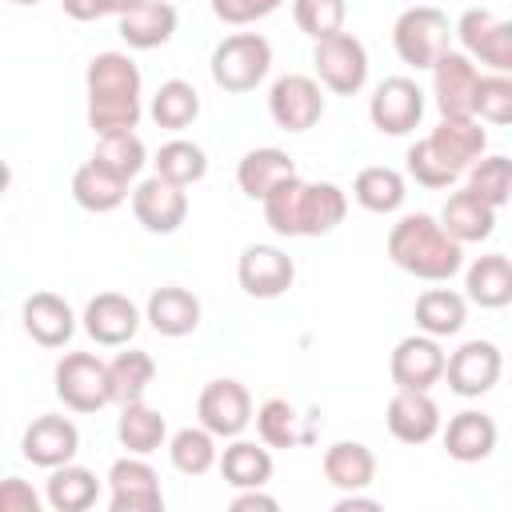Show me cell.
I'll use <instances>...</instances> for the list:
<instances>
[{
    "label": "cell",
    "mask_w": 512,
    "mask_h": 512,
    "mask_svg": "<svg viewBox=\"0 0 512 512\" xmlns=\"http://www.w3.org/2000/svg\"><path fill=\"white\" fill-rule=\"evenodd\" d=\"M208 4H212V16L224 24H256L272 16L284 0H208Z\"/></svg>",
    "instance_id": "48"
},
{
    "label": "cell",
    "mask_w": 512,
    "mask_h": 512,
    "mask_svg": "<svg viewBox=\"0 0 512 512\" xmlns=\"http://www.w3.org/2000/svg\"><path fill=\"white\" fill-rule=\"evenodd\" d=\"M352 508H380V500L376 496H360V492H344L336 500V512H352Z\"/></svg>",
    "instance_id": "52"
},
{
    "label": "cell",
    "mask_w": 512,
    "mask_h": 512,
    "mask_svg": "<svg viewBox=\"0 0 512 512\" xmlns=\"http://www.w3.org/2000/svg\"><path fill=\"white\" fill-rule=\"evenodd\" d=\"M252 420H256V432H260V444H268V448H296V444H300L296 408H292L284 396L264 400Z\"/></svg>",
    "instance_id": "44"
},
{
    "label": "cell",
    "mask_w": 512,
    "mask_h": 512,
    "mask_svg": "<svg viewBox=\"0 0 512 512\" xmlns=\"http://www.w3.org/2000/svg\"><path fill=\"white\" fill-rule=\"evenodd\" d=\"M412 316H416V328H420L424 336L444 340V336H456V332L464 328V320H468V300H464L460 292H452V288H428V292L416 296Z\"/></svg>",
    "instance_id": "31"
},
{
    "label": "cell",
    "mask_w": 512,
    "mask_h": 512,
    "mask_svg": "<svg viewBox=\"0 0 512 512\" xmlns=\"http://www.w3.org/2000/svg\"><path fill=\"white\" fill-rule=\"evenodd\" d=\"M12 4H24V8H32V4H40V0H12Z\"/></svg>",
    "instance_id": "55"
},
{
    "label": "cell",
    "mask_w": 512,
    "mask_h": 512,
    "mask_svg": "<svg viewBox=\"0 0 512 512\" xmlns=\"http://www.w3.org/2000/svg\"><path fill=\"white\" fill-rule=\"evenodd\" d=\"M448 40H452V24L432 4L404 8L396 16V24H392V48L412 68H432L448 52Z\"/></svg>",
    "instance_id": "3"
},
{
    "label": "cell",
    "mask_w": 512,
    "mask_h": 512,
    "mask_svg": "<svg viewBox=\"0 0 512 512\" xmlns=\"http://www.w3.org/2000/svg\"><path fill=\"white\" fill-rule=\"evenodd\" d=\"M424 140L436 152V160L444 168H452L456 176H464L488 148V132L480 128L476 116H440V124Z\"/></svg>",
    "instance_id": "13"
},
{
    "label": "cell",
    "mask_w": 512,
    "mask_h": 512,
    "mask_svg": "<svg viewBox=\"0 0 512 512\" xmlns=\"http://www.w3.org/2000/svg\"><path fill=\"white\" fill-rule=\"evenodd\" d=\"M216 464L228 488H264L272 480V452L268 444H256V440L232 436V444L216 456Z\"/></svg>",
    "instance_id": "28"
},
{
    "label": "cell",
    "mask_w": 512,
    "mask_h": 512,
    "mask_svg": "<svg viewBox=\"0 0 512 512\" xmlns=\"http://www.w3.org/2000/svg\"><path fill=\"white\" fill-rule=\"evenodd\" d=\"M156 176H164V180H172V184H180V188H188V184H200L204 180V172H208V156H204V148L200 144H192V140H168V144H160V152H156Z\"/></svg>",
    "instance_id": "39"
},
{
    "label": "cell",
    "mask_w": 512,
    "mask_h": 512,
    "mask_svg": "<svg viewBox=\"0 0 512 512\" xmlns=\"http://www.w3.org/2000/svg\"><path fill=\"white\" fill-rule=\"evenodd\" d=\"M88 96H140L144 76L128 52H100L84 68Z\"/></svg>",
    "instance_id": "29"
},
{
    "label": "cell",
    "mask_w": 512,
    "mask_h": 512,
    "mask_svg": "<svg viewBox=\"0 0 512 512\" xmlns=\"http://www.w3.org/2000/svg\"><path fill=\"white\" fill-rule=\"evenodd\" d=\"M152 380H156V360H152L148 352H140V348L116 352V356L108 360V396H112V404H120V408L144 400V392H148Z\"/></svg>",
    "instance_id": "34"
},
{
    "label": "cell",
    "mask_w": 512,
    "mask_h": 512,
    "mask_svg": "<svg viewBox=\"0 0 512 512\" xmlns=\"http://www.w3.org/2000/svg\"><path fill=\"white\" fill-rule=\"evenodd\" d=\"M388 432L400 440V444H428L436 432H440V404L428 396V392H416V388H396L392 400H388Z\"/></svg>",
    "instance_id": "19"
},
{
    "label": "cell",
    "mask_w": 512,
    "mask_h": 512,
    "mask_svg": "<svg viewBox=\"0 0 512 512\" xmlns=\"http://www.w3.org/2000/svg\"><path fill=\"white\" fill-rule=\"evenodd\" d=\"M148 116L156 120V128L180 132L200 116V92L188 80H164L148 104Z\"/></svg>",
    "instance_id": "37"
},
{
    "label": "cell",
    "mask_w": 512,
    "mask_h": 512,
    "mask_svg": "<svg viewBox=\"0 0 512 512\" xmlns=\"http://www.w3.org/2000/svg\"><path fill=\"white\" fill-rule=\"evenodd\" d=\"M176 32V4L172 0H144L140 8L120 16V40L136 52L164 48Z\"/></svg>",
    "instance_id": "24"
},
{
    "label": "cell",
    "mask_w": 512,
    "mask_h": 512,
    "mask_svg": "<svg viewBox=\"0 0 512 512\" xmlns=\"http://www.w3.org/2000/svg\"><path fill=\"white\" fill-rule=\"evenodd\" d=\"M208 68H212L216 88H224V92H252L268 76V68H272V44L260 32L224 36L212 48V64Z\"/></svg>",
    "instance_id": "2"
},
{
    "label": "cell",
    "mask_w": 512,
    "mask_h": 512,
    "mask_svg": "<svg viewBox=\"0 0 512 512\" xmlns=\"http://www.w3.org/2000/svg\"><path fill=\"white\" fill-rule=\"evenodd\" d=\"M236 280L252 300H276L292 288L296 264L276 244H248L236 260Z\"/></svg>",
    "instance_id": "12"
},
{
    "label": "cell",
    "mask_w": 512,
    "mask_h": 512,
    "mask_svg": "<svg viewBox=\"0 0 512 512\" xmlns=\"http://www.w3.org/2000/svg\"><path fill=\"white\" fill-rule=\"evenodd\" d=\"M84 332L96 340V344H104V348H120V344H128L132 336H136V328H140V308L128 300V296H120V292H100V296H92L88 304H84Z\"/></svg>",
    "instance_id": "18"
},
{
    "label": "cell",
    "mask_w": 512,
    "mask_h": 512,
    "mask_svg": "<svg viewBox=\"0 0 512 512\" xmlns=\"http://www.w3.org/2000/svg\"><path fill=\"white\" fill-rule=\"evenodd\" d=\"M8 184H12V168L0 160V200H4V192H8Z\"/></svg>",
    "instance_id": "54"
},
{
    "label": "cell",
    "mask_w": 512,
    "mask_h": 512,
    "mask_svg": "<svg viewBox=\"0 0 512 512\" xmlns=\"http://www.w3.org/2000/svg\"><path fill=\"white\" fill-rule=\"evenodd\" d=\"M200 296L196 292H188V288H180V284H164V288H156L152 296H148V304H144V320L160 332V336H168V340H180V336H192L196 328H200Z\"/></svg>",
    "instance_id": "21"
},
{
    "label": "cell",
    "mask_w": 512,
    "mask_h": 512,
    "mask_svg": "<svg viewBox=\"0 0 512 512\" xmlns=\"http://www.w3.org/2000/svg\"><path fill=\"white\" fill-rule=\"evenodd\" d=\"M20 452H24L28 464L52 472V468L68 464V460L80 452V432H76V424H72L68 416L44 412V416H36V420L24 428V436H20Z\"/></svg>",
    "instance_id": "16"
},
{
    "label": "cell",
    "mask_w": 512,
    "mask_h": 512,
    "mask_svg": "<svg viewBox=\"0 0 512 512\" xmlns=\"http://www.w3.org/2000/svg\"><path fill=\"white\" fill-rule=\"evenodd\" d=\"M388 372H392V384H396V388L428 392V388L440 384V376H444V348H440V340H436V336H424V332L404 336V340L392 348Z\"/></svg>",
    "instance_id": "15"
},
{
    "label": "cell",
    "mask_w": 512,
    "mask_h": 512,
    "mask_svg": "<svg viewBox=\"0 0 512 512\" xmlns=\"http://www.w3.org/2000/svg\"><path fill=\"white\" fill-rule=\"evenodd\" d=\"M96 496H100L96 472L84 468V464H72V460L60 464V468H52L48 488H44V500L56 512H88L96 504Z\"/></svg>",
    "instance_id": "33"
},
{
    "label": "cell",
    "mask_w": 512,
    "mask_h": 512,
    "mask_svg": "<svg viewBox=\"0 0 512 512\" xmlns=\"http://www.w3.org/2000/svg\"><path fill=\"white\" fill-rule=\"evenodd\" d=\"M348 216V196L332 180H304L300 188V236H324Z\"/></svg>",
    "instance_id": "27"
},
{
    "label": "cell",
    "mask_w": 512,
    "mask_h": 512,
    "mask_svg": "<svg viewBox=\"0 0 512 512\" xmlns=\"http://www.w3.org/2000/svg\"><path fill=\"white\" fill-rule=\"evenodd\" d=\"M216 456H220L216 452V436L204 424H196V428L188 424V428L172 432V440H168V460L184 476H204L216 464Z\"/></svg>",
    "instance_id": "38"
},
{
    "label": "cell",
    "mask_w": 512,
    "mask_h": 512,
    "mask_svg": "<svg viewBox=\"0 0 512 512\" xmlns=\"http://www.w3.org/2000/svg\"><path fill=\"white\" fill-rule=\"evenodd\" d=\"M436 220H440V228H444L456 244H480V240H488L492 228H496V208L484 204L472 188H460V192H452V196L444 200V208H440Z\"/></svg>",
    "instance_id": "22"
},
{
    "label": "cell",
    "mask_w": 512,
    "mask_h": 512,
    "mask_svg": "<svg viewBox=\"0 0 512 512\" xmlns=\"http://www.w3.org/2000/svg\"><path fill=\"white\" fill-rule=\"evenodd\" d=\"M500 372H504V356L492 340H464L452 356H444V376L440 380H448V388L456 396L476 400V396L496 388Z\"/></svg>",
    "instance_id": "6"
},
{
    "label": "cell",
    "mask_w": 512,
    "mask_h": 512,
    "mask_svg": "<svg viewBox=\"0 0 512 512\" xmlns=\"http://www.w3.org/2000/svg\"><path fill=\"white\" fill-rule=\"evenodd\" d=\"M292 16H296V28L312 40H324L332 32L344 28V16H348V4L344 0H292Z\"/></svg>",
    "instance_id": "46"
},
{
    "label": "cell",
    "mask_w": 512,
    "mask_h": 512,
    "mask_svg": "<svg viewBox=\"0 0 512 512\" xmlns=\"http://www.w3.org/2000/svg\"><path fill=\"white\" fill-rule=\"evenodd\" d=\"M296 176V164L284 148H252L236 164V184L248 200H264L280 180Z\"/></svg>",
    "instance_id": "26"
},
{
    "label": "cell",
    "mask_w": 512,
    "mask_h": 512,
    "mask_svg": "<svg viewBox=\"0 0 512 512\" xmlns=\"http://www.w3.org/2000/svg\"><path fill=\"white\" fill-rule=\"evenodd\" d=\"M20 320H24V332L40 344V348H64L76 332V312L64 296L56 292H32L20 308Z\"/></svg>",
    "instance_id": "20"
},
{
    "label": "cell",
    "mask_w": 512,
    "mask_h": 512,
    "mask_svg": "<svg viewBox=\"0 0 512 512\" xmlns=\"http://www.w3.org/2000/svg\"><path fill=\"white\" fill-rule=\"evenodd\" d=\"M108 504L112 512H160L164 508V492H160V476L144 456H120L108 468Z\"/></svg>",
    "instance_id": "11"
},
{
    "label": "cell",
    "mask_w": 512,
    "mask_h": 512,
    "mask_svg": "<svg viewBox=\"0 0 512 512\" xmlns=\"http://www.w3.org/2000/svg\"><path fill=\"white\" fill-rule=\"evenodd\" d=\"M196 416L200 424L216 436V440H232L240 436L248 424H252V396L240 380L232 376H220V380H208L200 388V400H196Z\"/></svg>",
    "instance_id": "8"
},
{
    "label": "cell",
    "mask_w": 512,
    "mask_h": 512,
    "mask_svg": "<svg viewBox=\"0 0 512 512\" xmlns=\"http://www.w3.org/2000/svg\"><path fill=\"white\" fill-rule=\"evenodd\" d=\"M60 8H64L72 20H80V24L108 16V12H104V0H60Z\"/></svg>",
    "instance_id": "51"
},
{
    "label": "cell",
    "mask_w": 512,
    "mask_h": 512,
    "mask_svg": "<svg viewBox=\"0 0 512 512\" xmlns=\"http://www.w3.org/2000/svg\"><path fill=\"white\" fill-rule=\"evenodd\" d=\"M132 212H136V220L148 232L172 236L184 224V216H188V196H184L180 184H172V180H164V176L152 172L148 180H140L132 188Z\"/></svg>",
    "instance_id": "14"
},
{
    "label": "cell",
    "mask_w": 512,
    "mask_h": 512,
    "mask_svg": "<svg viewBox=\"0 0 512 512\" xmlns=\"http://www.w3.org/2000/svg\"><path fill=\"white\" fill-rule=\"evenodd\" d=\"M144 0H104V12H112V16H124V12H132V8H140Z\"/></svg>",
    "instance_id": "53"
},
{
    "label": "cell",
    "mask_w": 512,
    "mask_h": 512,
    "mask_svg": "<svg viewBox=\"0 0 512 512\" xmlns=\"http://www.w3.org/2000/svg\"><path fill=\"white\" fill-rule=\"evenodd\" d=\"M368 116H372V128L384 132V136L416 132V124L424 120V92H420V84L408 80V76L380 80L372 100H368Z\"/></svg>",
    "instance_id": "9"
},
{
    "label": "cell",
    "mask_w": 512,
    "mask_h": 512,
    "mask_svg": "<svg viewBox=\"0 0 512 512\" xmlns=\"http://www.w3.org/2000/svg\"><path fill=\"white\" fill-rule=\"evenodd\" d=\"M472 116H476V120H488V124H496V128L512 124V80H508V72H488V76H480L476 100H472Z\"/></svg>",
    "instance_id": "45"
},
{
    "label": "cell",
    "mask_w": 512,
    "mask_h": 512,
    "mask_svg": "<svg viewBox=\"0 0 512 512\" xmlns=\"http://www.w3.org/2000/svg\"><path fill=\"white\" fill-rule=\"evenodd\" d=\"M72 200L84 212H112L128 200V180H120L116 172H108L104 164L88 160L72 172Z\"/></svg>",
    "instance_id": "32"
},
{
    "label": "cell",
    "mask_w": 512,
    "mask_h": 512,
    "mask_svg": "<svg viewBox=\"0 0 512 512\" xmlns=\"http://www.w3.org/2000/svg\"><path fill=\"white\" fill-rule=\"evenodd\" d=\"M464 288H468V300L480 304V308H504L512 300V264L504 252H488V256H476L464 272Z\"/></svg>",
    "instance_id": "30"
},
{
    "label": "cell",
    "mask_w": 512,
    "mask_h": 512,
    "mask_svg": "<svg viewBox=\"0 0 512 512\" xmlns=\"http://www.w3.org/2000/svg\"><path fill=\"white\" fill-rule=\"evenodd\" d=\"M116 436H120V444H124L132 456H148V452L164 448L168 424H164V416H160L156 408H148L144 400H136V404H124V408H120Z\"/></svg>",
    "instance_id": "36"
},
{
    "label": "cell",
    "mask_w": 512,
    "mask_h": 512,
    "mask_svg": "<svg viewBox=\"0 0 512 512\" xmlns=\"http://www.w3.org/2000/svg\"><path fill=\"white\" fill-rule=\"evenodd\" d=\"M140 116H144L140 96H88V128L96 136L136 132Z\"/></svg>",
    "instance_id": "41"
},
{
    "label": "cell",
    "mask_w": 512,
    "mask_h": 512,
    "mask_svg": "<svg viewBox=\"0 0 512 512\" xmlns=\"http://www.w3.org/2000/svg\"><path fill=\"white\" fill-rule=\"evenodd\" d=\"M252 508H260V512H276L280 504H276V496H268V492H260V488H236V496H232V512H252Z\"/></svg>",
    "instance_id": "50"
},
{
    "label": "cell",
    "mask_w": 512,
    "mask_h": 512,
    "mask_svg": "<svg viewBox=\"0 0 512 512\" xmlns=\"http://www.w3.org/2000/svg\"><path fill=\"white\" fill-rule=\"evenodd\" d=\"M496 436H500V432H496V420H492L488 412L464 408V412H456V416L448 420V428H444V452H448L452 460H460V464H480V460L492 456Z\"/></svg>",
    "instance_id": "23"
},
{
    "label": "cell",
    "mask_w": 512,
    "mask_h": 512,
    "mask_svg": "<svg viewBox=\"0 0 512 512\" xmlns=\"http://www.w3.org/2000/svg\"><path fill=\"white\" fill-rule=\"evenodd\" d=\"M484 204H492L496 212L508 204V188H512V172H508V156L492 152V156H480L472 168H468V184Z\"/></svg>",
    "instance_id": "43"
},
{
    "label": "cell",
    "mask_w": 512,
    "mask_h": 512,
    "mask_svg": "<svg viewBox=\"0 0 512 512\" xmlns=\"http://www.w3.org/2000/svg\"><path fill=\"white\" fill-rule=\"evenodd\" d=\"M268 112H272L276 128H284V132H308V128H316L320 116H324V92H320V84H316L312 76L288 72V76H280V80L272 84V92H268Z\"/></svg>",
    "instance_id": "10"
},
{
    "label": "cell",
    "mask_w": 512,
    "mask_h": 512,
    "mask_svg": "<svg viewBox=\"0 0 512 512\" xmlns=\"http://www.w3.org/2000/svg\"><path fill=\"white\" fill-rule=\"evenodd\" d=\"M324 480L340 492H364L376 480V456L360 440H336L324 448Z\"/></svg>",
    "instance_id": "25"
},
{
    "label": "cell",
    "mask_w": 512,
    "mask_h": 512,
    "mask_svg": "<svg viewBox=\"0 0 512 512\" xmlns=\"http://www.w3.org/2000/svg\"><path fill=\"white\" fill-rule=\"evenodd\" d=\"M40 492L20 480V476H4L0 480V512H40Z\"/></svg>",
    "instance_id": "49"
},
{
    "label": "cell",
    "mask_w": 512,
    "mask_h": 512,
    "mask_svg": "<svg viewBox=\"0 0 512 512\" xmlns=\"http://www.w3.org/2000/svg\"><path fill=\"white\" fill-rule=\"evenodd\" d=\"M352 196L364 212H376V216H388L404 204L408 188H404V176L388 164H372V168H360L356 180H352Z\"/></svg>",
    "instance_id": "35"
},
{
    "label": "cell",
    "mask_w": 512,
    "mask_h": 512,
    "mask_svg": "<svg viewBox=\"0 0 512 512\" xmlns=\"http://www.w3.org/2000/svg\"><path fill=\"white\" fill-rule=\"evenodd\" d=\"M300 188H304V180L300 176H288V180H280L260 200L264 204V224L276 236H300Z\"/></svg>",
    "instance_id": "42"
},
{
    "label": "cell",
    "mask_w": 512,
    "mask_h": 512,
    "mask_svg": "<svg viewBox=\"0 0 512 512\" xmlns=\"http://www.w3.org/2000/svg\"><path fill=\"white\" fill-rule=\"evenodd\" d=\"M312 64H316V84H324L336 96H356L368 84V48L344 28L316 40Z\"/></svg>",
    "instance_id": "4"
},
{
    "label": "cell",
    "mask_w": 512,
    "mask_h": 512,
    "mask_svg": "<svg viewBox=\"0 0 512 512\" xmlns=\"http://www.w3.org/2000/svg\"><path fill=\"white\" fill-rule=\"evenodd\" d=\"M452 32L460 36L468 60H480L492 72H512V24L508 20H500L488 8H468Z\"/></svg>",
    "instance_id": "7"
},
{
    "label": "cell",
    "mask_w": 512,
    "mask_h": 512,
    "mask_svg": "<svg viewBox=\"0 0 512 512\" xmlns=\"http://www.w3.org/2000/svg\"><path fill=\"white\" fill-rule=\"evenodd\" d=\"M388 256L400 272L416 276V280H448L464 268V244H456L436 216L428 212H408L392 224L388 232Z\"/></svg>",
    "instance_id": "1"
},
{
    "label": "cell",
    "mask_w": 512,
    "mask_h": 512,
    "mask_svg": "<svg viewBox=\"0 0 512 512\" xmlns=\"http://www.w3.org/2000/svg\"><path fill=\"white\" fill-rule=\"evenodd\" d=\"M404 160H408V176H412L416 184H424V188H452V184L460 180L452 168H444V164L436 160V152L428 148V140H416Z\"/></svg>",
    "instance_id": "47"
},
{
    "label": "cell",
    "mask_w": 512,
    "mask_h": 512,
    "mask_svg": "<svg viewBox=\"0 0 512 512\" xmlns=\"http://www.w3.org/2000/svg\"><path fill=\"white\" fill-rule=\"evenodd\" d=\"M96 164H104L108 172H116L120 180H136L148 164V148L136 132H116V136H96Z\"/></svg>",
    "instance_id": "40"
},
{
    "label": "cell",
    "mask_w": 512,
    "mask_h": 512,
    "mask_svg": "<svg viewBox=\"0 0 512 512\" xmlns=\"http://www.w3.org/2000/svg\"><path fill=\"white\" fill-rule=\"evenodd\" d=\"M56 396L64 408L72 412H100L104 404H112L108 396V364L92 352H64L56 372Z\"/></svg>",
    "instance_id": "5"
},
{
    "label": "cell",
    "mask_w": 512,
    "mask_h": 512,
    "mask_svg": "<svg viewBox=\"0 0 512 512\" xmlns=\"http://www.w3.org/2000/svg\"><path fill=\"white\" fill-rule=\"evenodd\" d=\"M428 72H432V96H436L440 116H472V100H476V84H480L476 60L448 48Z\"/></svg>",
    "instance_id": "17"
}]
</instances>
